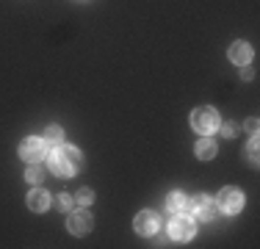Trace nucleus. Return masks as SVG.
I'll list each match as a JSON object with an SVG mask.
<instances>
[{"mask_svg":"<svg viewBox=\"0 0 260 249\" xmlns=\"http://www.w3.org/2000/svg\"><path fill=\"white\" fill-rule=\"evenodd\" d=\"M80 164H83V158H80V149L78 147H55L53 155H50V169L58 174V177H72Z\"/></svg>","mask_w":260,"mask_h":249,"instance_id":"obj_1","label":"nucleus"},{"mask_svg":"<svg viewBox=\"0 0 260 249\" xmlns=\"http://www.w3.org/2000/svg\"><path fill=\"white\" fill-rule=\"evenodd\" d=\"M191 124H194L197 133H213V130L221 124V116H219L216 108L205 105V108H197L194 114H191Z\"/></svg>","mask_w":260,"mask_h":249,"instance_id":"obj_2","label":"nucleus"},{"mask_svg":"<svg viewBox=\"0 0 260 249\" xmlns=\"http://www.w3.org/2000/svg\"><path fill=\"white\" fill-rule=\"evenodd\" d=\"M197 233V219L185 213H175V219L169 222V235L177 241H191Z\"/></svg>","mask_w":260,"mask_h":249,"instance_id":"obj_3","label":"nucleus"},{"mask_svg":"<svg viewBox=\"0 0 260 249\" xmlns=\"http://www.w3.org/2000/svg\"><path fill=\"white\" fill-rule=\"evenodd\" d=\"M185 208H188L191 216H194V219H200V222H213L216 219V199H210L205 194L188 199V202H185Z\"/></svg>","mask_w":260,"mask_h":249,"instance_id":"obj_4","label":"nucleus"},{"mask_svg":"<svg viewBox=\"0 0 260 249\" xmlns=\"http://www.w3.org/2000/svg\"><path fill=\"white\" fill-rule=\"evenodd\" d=\"M216 205H219L224 213H238L241 208H244V194H241L238 189H233V185H227V189L219 191V197H216Z\"/></svg>","mask_w":260,"mask_h":249,"instance_id":"obj_5","label":"nucleus"},{"mask_svg":"<svg viewBox=\"0 0 260 249\" xmlns=\"http://www.w3.org/2000/svg\"><path fill=\"white\" fill-rule=\"evenodd\" d=\"M20 155H22V161H28V164L42 161L45 158V141L36 139V136H28V139L20 144Z\"/></svg>","mask_w":260,"mask_h":249,"instance_id":"obj_6","label":"nucleus"},{"mask_svg":"<svg viewBox=\"0 0 260 249\" xmlns=\"http://www.w3.org/2000/svg\"><path fill=\"white\" fill-rule=\"evenodd\" d=\"M160 219H158V213L155 210H141L139 216H136V233L139 235H155L158 233V224Z\"/></svg>","mask_w":260,"mask_h":249,"instance_id":"obj_7","label":"nucleus"},{"mask_svg":"<svg viewBox=\"0 0 260 249\" xmlns=\"http://www.w3.org/2000/svg\"><path fill=\"white\" fill-rule=\"evenodd\" d=\"M91 213L89 210H75V213H70V222H67V227H70V233H75V235H83V233H89L91 230Z\"/></svg>","mask_w":260,"mask_h":249,"instance_id":"obj_8","label":"nucleus"},{"mask_svg":"<svg viewBox=\"0 0 260 249\" xmlns=\"http://www.w3.org/2000/svg\"><path fill=\"white\" fill-rule=\"evenodd\" d=\"M28 208L34 210V213H42V210L50 208V194H47L45 189H34L28 194Z\"/></svg>","mask_w":260,"mask_h":249,"instance_id":"obj_9","label":"nucleus"},{"mask_svg":"<svg viewBox=\"0 0 260 249\" xmlns=\"http://www.w3.org/2000/svg\"><path fill=\"white\" fill-rule=\"evenodd\" d=\"M230 61H235V64L246 67L252 61V47L246 45V42H235V45L230 47Z\"/></svg>","mask_w":260,"mask_h":249,"instance_id":"obj_10","label":"nucleus"},{"mask_svg":"<svg viewBox=\"0 0 260 249\" xmlns=\"http://www.w3.org/2000/svg\"><path fill=\"white\" fill-rule=\"evenodd\" d=\"M197 155H200L202 161H210L216 155V141L213 139H200L197 141Z\"/></svg>","mask_w":260,"mask_h":249,"instance_id":"obj_11","label":"nucleus"},{"mask_svg":"<svg viewBox=\"0 0 260 249\" xmlns=\"http://www.w3.org/2000/svg\"><path fill=\"white\" fill-rule=\"evenodd\" d=\"M61 141H64V133H61V128L58 124H50V128L45 130V144L47 147H61Z\"/></svg>","mask_w":260,"mask_h":249,"instance_id":"obj_12","label":"nucleus"},{"mask_svg":"<svg viewBox=\"0 0 260 249\" xmlns=\"http://www.w3.org/2000/svg\"><path fill=\"white\" fill-rule=\"evenodd\" d=\"M166 208H169L172 213H180V210L185 208V197L180 194V191H172V194L166 197Z\"/></svg>","mask_w":260,"mask_h":249,"instance_id":"obj_13","label":"nucleus"},{"mask_svg":"<svg viewBox=\"0 0 260 249\" xmlns=\"http://www.w3.org/2000/svg\"><path fill=\"white\" fill-rule=\"evenodd\" d=\"M42 177H45V172H42L39 161H36V164H30V169H28V180L36 185V183H42Z\"/></svg>","mask_w":260,"mask_h":249,"instance_id":"obj_14","label":"nucleus"},{"mask_svg":"<svg viewBox=\"0 0 260 249\" xmlns=\"http://www.w3.org/2000/svg\"><path fill=\"white\" fill-rule=\"evenodd\" d=\"M246 158H249L252 164H257V136H252L249 147H246Z\"/></svg>","mask_w":260,"mask_h":249,"instance_id":"obj_15","label":"nucleus"},{"mask_svg":"<svg viewBox=\"0 0 260 249\" xmlns=\"http://www.w3.org/2000/svg\"><path fill=\"white\" fill-rule=\"evenodd\" d=\"M91 199H94V191H91V189H80V194H78L80 205H91Z\"/></svg>","mask_w":260,"mask_h":249,"instance_id":"obj_16","label":"nucleus"},{"mask_svg":"<svg viewBox=\"0 0 260 249\" xmlns=\"http://www.w3.org/2000/svg\"><path fill=\"white\" fill-rule=\"evenodd\" d=\"M72 205H75V199H72L70 194H61L58 197V208L61 210H72Z\"/></svg>","mask_w":260,"mask_h":249,"instance_id":"obj_17","label":"nucleus"},{"mask_svg":"<svg viewBox=\"0 0 260 249\" xmlns=\"http://www.w3.org/2000/svg\"><path fill=\"white\" fill-rule=\"evenodd\" d=\"M246 128H249V133H257V119H249V122H246Z\"/></svg>","mask_w":260,"mask_h":249,"instance_id":"obj_18","label":"nucleus"}]
</instances>
